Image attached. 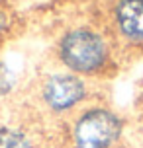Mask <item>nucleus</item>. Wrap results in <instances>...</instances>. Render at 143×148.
<instances>
[{"label":"nucleus","instance_id":"20e7f679","mask_svg":"<svg viewBox=\"0 0 143 148\" xmlns=\"http://www.w3.org/2000/svg\"><path fill=\"white\" fill-rule=\"evenodd\" d=\"M116 22L124 35L141 43L143 41V0H120L116 6Z\"/></svg>","mask_w":143,"mask_h":148},{"label":"nucleus","instance_id":"7ed1b4c3","mask_svg":"<svg viewBox=\"0 0 143 148\" xmlns=\"http://www.w3.org/2000/svg\"><path fill=\"white\" fill-rule=\"evenodd\" d=\"M84 97V84L76 76L57 74L43 86V99L55 111H65L76 105Z\"/></svg>","mask_w":143,"mask_h":148},{"label":"nucleus","instance_id":"39448f33","mask_svg":"<svg viewBox=\"0 0 143 148\" xmlns=\"http://www.w3.org/2000/svg\"><path fill=\"white\" fill-rule=\"evenodd\" d=\"M0 148H30V140L20 131L2 129L0 131Z\"/></svg>","mask_w":143,"mask_h":148},{"label":"nucleus","instance_id":"0eeeda50","mask_svg":"<svg viewBox=\"0 0 143 148\" xmlns=\"http://www.w3.org/2000/svg\"><path fill=\"white\" fill-rule=\"evenodd\" d=\"M4 23H6V18H4V14L0 12V33H2V29H4Z\"/></svg>","mask_w":143,"mask_h":148},{"label":"nucleus","instance_id":"f257e3e1","mask_svg":"<svg viewBox=\"0 0 143 148\" xmlns=\"http://www.w3.org/2000/svg\"><path fill=\"white\" fill-rule=\"evenodd\" d=\"M61 59L76 72H92L104 64L108 47L92 29H73L61 39Z\"/></svg>","mask_w":143,"mask_h":148},{"label":"nucleus","instance_id":"f03ea898","mask_svg":"<svg viewBox=\"0 0 143 148\" xmlns=\"http://www.w3.org/2000/svg\"><path fill=\"white\" fill-rule=\"evenodd\" d=\"M121 133V121L108 109H90L75 123L76 148H110Z\"/></svg>","mask_w":143,"mask_h":148},{"label":"nucleus","instance_id":"423d86ee","mask_svg":"<svg viewBox=\"0 0 143 148\" xmlns=\"http://www.w3.org/2000/svg\"><path fill=\"white\" fill-rule=\"evenodd\" d=\"M12 86H14V76H12V72H10L2 62H0V96H2V94H8Z\"/></svg>","mask_w":143,"mask_h":148}]
</instances>
